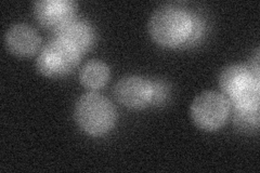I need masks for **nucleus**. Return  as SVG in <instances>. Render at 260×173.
Masks as SVG:
<instances>
[{
  "label": "nucleus",
  "mask_w": 260,
  "mask_h": 173,
  "mask_svg": "<svg viewBox=\"0 0 260 173\" xmlns=\"http://www.w3.org/2000/svg\"><path fill=\"white\" fill-rule=\"evenodd\" d=\"M219 86L235 110H259V77L247 66L235 64L223 68L219 76Z\"/></svg>",
  "instance_id": "2"
},
{
  "label": "nucleus",
  "mask_w": 260,
  "mask_h": 173,
  "mask_svg": "<svg viewBox=\"0 0 260 173\" xmlns=\"http://www.w3.org/2000/svg\"><path fill=\"white\" fill-rule=\"evenodd\" d=\"M192 16H193L192 30H191L190 37H189L188 41H186V44H185L188 46L195 43V41H198L200 39V37L203 35V31H204V23H203V21L197 15L192 14Z\"/></svg>",
  "instance_id": "12"
},
{
  "label": "nucleus",
  "mask_w": 260,
  "mask_h": 173,
  "mask_svg": "<svg viewBox=\"0 0 260 173\" xmlns=\"http://www.w3.org/2000/svg\"><path fill=\"white\" fill-rule=\"evenodd\" d=\"M230 110L231 105L223 94L204 91L193 100L190 114L197 127L205 131H215L224 125Z\"/></svg>",
  "instance_id": "5"
},
{
  "label": "nucleus",
  "mask_w": 260,
  "mask_h": 173,
  "mask_svg": "<svg viewBox=\"0 0 260 173\" xmlns=\"http://www.w3.org/2000/svg\"><path fill=\"white\" fill-rule=\"evenodd\" d=\"M80 54L76 49L54 38L40 50L36 67L46 77L61 78L76 68L80 61Z\"/></svg>",
  "instance_id": "4"
},
{
  "label": "nucleus",
  "mask_w": 260,
  "mask_h": 173,
  "mask_svg": "<svg viewBox=\"0 0 260 173\" xmlns=\"http://www.w3.org/2000/svg\"><path fill=\"white\" fill-rule=\"evenodd\" d=\"M233 121L234 125L240 130L248 131V132L253 130H257L259 127V110H234Z\"/></svg>",
  "instance_id": "11"
},
{
  "label": "nucleus",
  "mask_w": 260,
  "mask_h": 173,
  "mask_svg": "<svg viewBox=\"0 0 260 173\" xmlns=\"http://www.w3.org/2000/svg\"><path fill=\"white\" fill-rule=\"evenodd\" d=\"M74 118L84 132L101 136L109 133L115 126L117 113L108 97L96 92H88L76 101Z\"/></svg>",
  "instance_id": "3"
},
{
  "label": "nucleus",
  "mask_w": 260,
  "mask_h": 173,
  "mask_svg": "<svg viewBox=\"0 0 260 173\" xmlns=\"http://www.w3.org/2000/svg\"><path fill=\"white\" fill-rule=\"evenodd\" d=\"M153 86V96L152 103H160L165 100V96L168 94V88L160 81H152Z\"/></svg>",
  "instance_id": "13"
},
{
  "label": "nucleus",
  "mask_w": 260,
  "mask_h": 173,
  "mask_svg": "<svg viewBox=\"0 0 260 173\" xmlns=\"http://www.w3.org/2000/svg\"><path fill=\"white\" fill-rule=\"evenodd\" d=\"M5 45L14 55L30 56L39 49L40 37L31 26L24 23H18L6 31Z\"/></svg>",
  "instance_id": "8"
},
{
  "label": "nucleus",
  "mask_w": 260,
  "mask_h": 173,
  "mask_svg": "<svg viewBox=\"0 0 260 173\" xmlns=\"http://www.w3.org/2000/svg\"><path fill=\"white\" fill-rule=\"evenodd\" d=\"M36 20L54 31L75 18L76 4L71 0H40L32 4Z\"/></svg>",
  "instance_id": "7"
},
{
  "label": "nucleus",
  "mask_w": 260,
  "mask_h": 173,
  "mask_svg": "<svg viewBox=\"0 0 260 173\" xmlns=\"http://www.w3.org/2000/svg\"><path fill=\"white\" fill-rule=\"evenodd\" d=\"M114 95L121 105L128 109H143L152 101V81L136 75L125 76L115 84Z\"/></svg>",
  "instance_id": "6"
},
{
  "label": "nucleus",
  "mask_w": 260,
  "mask_h": 173,
  "mask_svg": "<svg viewBox=\"0 0 260 173\" xmlns=\"http://www.w3.org/2000/svg\"><path fill=\"white\" fill-rule=\"evenodd\" d=\"M54 38L64 41L79 52L83 53L94 43V30L87 21L81 19H72L56 29Z\"/></svg>",
  "instance_id": "9"
},
{
  "label": "nucleus",
  "mask_w": 260,
  "mask_h": 173,
  "mask_svg": "<svg viewBox=\"0 0 260 173\" xmlns=\"http://www.w3.org/2000/svg\"><path fill=\"white\" fill-rule=\"evenodd\" d=\"M110 67L100 60H91L86 63L79 72L80 84L90 90H98L108 84Z\"/></svg>",
  "instance_id": "10"
},
{
  "label": "nucleus",
  "mask_w": 260,
  "mask_h": 173,
  "mask_svg": "<svg viewBox=\"0 0 260 173\" xmlns=\"http://www.w3.org/2000/svg\"><path fill=\"white\" fill-rule=\"evenodd\" d=\"M192 25V13L181 7L166 5L158 8L151 15L149 32L157 45L165 48H177L186 44Z\"/></svg>",
  "instance_id": "1"
}]
</instances>
